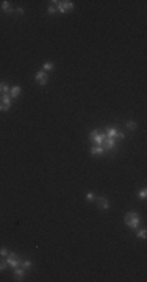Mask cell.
Masks as SVG:
<instances>
[{"label": "cell", "mask_w": 147, "mask_h": 282, "mask_svg": "<svg viewBox=\"0 0 147 282\" xmlns=\"http://www.w3.org/2000/svg\"><path fill=\"white\" fill-rule=\"evenodd\" d=\"M138 196H139L141 199H146V198H147V190H146V188H141L139 191H138Z\"/></svg>", "instance_id": "16"}, {"label": "cell", "mask_w": 147, "mask_h": 282, "mask_svg": "<svg viewBox=\"0 0 147 282\" xmlns=\"http://www.w3.org/2000/svg\"><path fill=\"white\" fill-rule=\"evenodd\" d=\"M6 257H8V259H6L8 266H13V268L20 266V260H19V257H17V254H14V252H8Z\"/></svg>", "instance_id": "4"}, {"label": "cell", "mask_w": 147, "mask_h": 282, "mask_svg": "<svg viewBox=\"0 0 147 282\" xmlns=\"http://www.w3.org/2000/svg\"><path fill=\"white\" fill-rule=\"evenodd\" d=\"M91 154H93L94 157H100V155H103V154H105V149L102 146H94L93 149H91Z\"/></svg>", "instance_id": "9"}, {"label": "cell", "mask_w": 147, "mask_h": 282, "mask_svg": "<svg viewBox=\"0 0 147 282\" xmlns=\"http://www.w3.org/2000/svg\"><path fill=\"white\" fill-rule=\"evenodd\" d=\"M25 276V270L22 266H17L14 268V277H16V281H22V277Z\"/></svg>", "instance_id": "8"}, {"label": "cell", "mask_w": 147, "mask_h": 282, "mask_svg": "<svg viewBox=\"0 0 147 282\" xmlns=\"http://www.w3.org/2000/svg\"><path fill=\"white\" fill-rule=\"evenodd\" d=\"M105 138H107V136H105V133H99L97 130H93V132H91V140H93L94 143L97 144V146H102L103 141H105Z\"/></svg>", "instance_id": "6"}, {"label": "cell", "mask_w": 147, "mask_h": 282, "mask_svg": "<svg viewBox=\"0 0 147 282\" xmlns=\"http://www.w3.org/2000/svg\"><path fill=\"white\" fill-rule=\"evenodd\" d=\"M0 256H8V249L6 248H0Z\"/></svg>", "instance_id": "22"}, {"label": "cell", "mask_w": 147, "mask_h": 282, "mask_svg": "<svg viewBox=\"0 0 147 282\" xmlns=\"http://www.w3.org/2000/svg\"><path fill=\"white\" fill-rule=\"evenodd\" d=\"M35 80H36V83H39V85H47L49 83V74L44 71H38L35 74Z\"/></svg>", "instance_id": "5"}, {"label": "cell", "mask_w": 147, "mask_h": 282, "mask_svg": "<svg viewBox=\"0 0 147 282\" xmlns=\"http://www.w3.org/2000/svg\"><path fill=\"white\" fill-rule=\"evenodd\" d=\"M0 94H10V86L6 83H0Z\"/></svg>", "instance_id": "14"}, {"label": "cell", "mask_w": 147, "mask_h": 282, "mask_svg": "<svg viewBox=\"0 0 147 282\" xmlns=\"http://www.w3.org/2000/svg\"><path fill=\"white\" fill-rule=\"evenodd\" d=\"M97 202H99V207L103 208V210H108V208H110V201L107 198H99Z\"/></svg>", "instance_id": "10"}, {"label": "cell", "mask_w": 147, "mask_h": 282, "mask_svg": "<svg viewBox=\"0 0 147 282\" xmlns=\"http://www.w3.org/2000/svg\"><path fill=\"white\" fill-rule=\"evenodd\" d=\"M6 266H8V263H6V262H0V271H3Z\"/></svg>", "instance_id": "23"}, {"label": "cell", "mask_w": 147, "mask_h": 282, "mask_svg": "<svg viewBox=\"0 0 147 282\" xmlns=\"http://www.w3.org/2000/svg\"><path fill=\"white\" fill-rule=\"evenodd\" d=\"M61 5H63V8L66 11H69V10H72L74 8V2H71V0H66V2H61Z\"/></svg>", "instance_id": "13"}, {"label": "cell", "mask_w": 147, "mask_h": 282, "mask_svg": "<svg viewBox=\"0 0 147 282\" xmlns=\"http://www.w3.org/2000/svg\"><path fill=\"white\" fill-rule=\"evenodd\" d=\"M2 10L5 11V13H13V8L10 6V2H2Z\"/></svg>", "instance_id": "15"}, {"label": "cell", "mask_w": 147, "mask_h": 282, "mask_svg": "<svg viewBox=\"0 0 147 282\" xmlns=\"http://www.w3.org/2000/svg\"><path fill=\"white\" fill-rule=\"evenodd\" d=\"M16 13H17V14H24V8H17Z\"/></svg>", "instance_id": "24"}, {"label": "cell", "mask_w": 147, "mask_h": 282, "mask_svg": "<svg viewBox=\"0 0 147 282\" xmlns=\"http://www.w3.org/2000/svg\"><path fill=\"white\" fill-rule=\"evenodd\" d=\"M20 94V86H13L10 88V97H17Z\"/></svg>", "instance_id": "11"}, {"label": "cell", "mask_w": 147, "mask_h": 282, "mask_svg": "<svg viewBox=\"0 0 147 282\" xmlns=\"http://www.w3.org/2000/svg\"><path fill=\"white\" fill-rule=\"evenodd\" d=\"M47 13H49V14H53V13H57V8H55V6H49Z\"/></svg>", "instance_id": "21"}, {"label": "cell", "mask_w": 147, "mask_h": 282, "mask_svg": "<svg viewBox=\"0 0 147 282\" xmlns=\"http://www.w3.org/2000/svg\"><path fill=\"white\" fill-rule=\"evenodd\" d=\"M42 71H44V72L53 71V63H52V61H45L44 64H42Z\"/></svg>", "instance_id": "12"}, {"label": "cell", "mask_w": 147, "mask_h": 282, "mask_svg": "<svg viewBox=\"0 0 147 282\" xmlns=\"http://www.w3.org/2000/svg\"><path fill=\"white\" fill-rule=\"evenodd\" d=\"M105 136H107V138H114V140H116V138L122 140L125 135H124L122 132H119L116 127H107V133H105Z\"/></svg>", "instance_id": "3"}, {"label": "cell", "mask_w": 147, "mask_h": 282, "mask_svg": "<svg viewBox=\"0 0 147 282\" xmlns=\"http://www.w3.org/2000/svg\"><path fill=\"white\" fill-rule=\"evenodd\" d=\"M20 266L24 268V270H28V268L31 266V262L30 260H24V262H20Z\"/></svg>", "instance_id": "17"}, {"label": "cell", "mask_w": 147, "mask_h": 282, "mask_svg": "<svg viewBox=\"0 0 147 282\" xmlns=\"http://www.w3.org/2000/svg\"><path fill=\"white\" fill-rule=\"evenodd\" d=\"M11 108L10 94H0V111H8Z\"/></svg>", "instance_id": "2"}, {"label": "cell", "mask_w": 147, "mask_h": 282, "mask_svg": "<svg viewBox=\"0 0 147 282\" xmlns=\"http://www.w3.org/2000/svg\"><path fill=\"white\" fill-rule=\"evenodd\" d=\"M138 237H139V238H146V237H147V230H146V229L139 230V232H138Z\"/></svg>", "instance_id": "19"}, {"label": "cell", "mask_w": 147, "mask_h": 282, "mask_svg": "<svg viewBox=\"0 0 147 282\" xmlns=\"http://www.w3.org/2000/svg\"><path fill=\"white\" fill-rule=\"evenodd\" d=\"M124 221H125V224L130 227V229H136L138 224H139V215H138L136 212H128L125 218H124Z\"/></svg>", "instance_id": "1"}, {"label": "cell", "mask_w": 147, "mask_h": 282, "mask_svg": "<svg viewBox=\"0 0 147 282\" xmlns=\"http://www.w3.org/2000/svg\"><path fill=\"white\" fill-rule=\"evenodd\" d=\"M102 147L105 149V151H111V149L114 151V149H116V140L114 138H105Z\"/></svg>", "instance_id": "7"}, {"label": "cell", "mask_w": 147, "mask_h": 282, "mask_svg": "<svg viewBox=\"0 0 147 282\" xmlns=\"http://www.w3.org/2000/svg\"><path fill=\"white\" fill-rule=\"evenodd\" d=\"M127 129H128V130H135V129H136V122H135V121H128V122H127Z\"/></svg>", "instance_id": "18"}, {"label": "cell", "mask_w": 147, "mask_h": 282, "mask_svg": "<svg viewBox=\"0 0 147 282\" xmlns=\"http://www.w3.org/2000/svg\"><path fill=\"white\" fill-rule=\"evenodd\" d=\"M95 196H94V193H86V201H94Z\"/></svg>", "instance_id": "20"}]
</instances>
